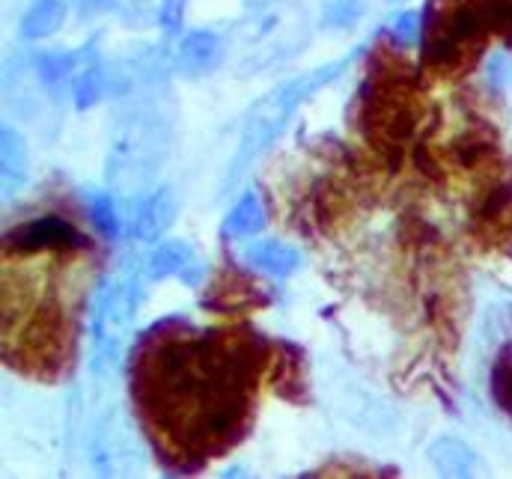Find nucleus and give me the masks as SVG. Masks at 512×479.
<instances>
[{
    "label": "nucleus",
    "instance_id": "obj_1",
    "mask_svg": "<svg viewBox=\"0 0 512 479\" xmlns=\"http://www.w3.org/2000/svg\"><path fill=\"white\" fill-rule=\"evenodd\" d=\"M268 349L251 328L155 325L131 360V396L167 465L197 471L236 447L254 420Z\"/></svg>",
    "mask_w": 512,
    "mask_h": 479
},
{
    "label": "nucleus",
    "instance_id": "obj_2",
    "mask_svg": "<svg viewBox=\"0 0 512 479\" xmlns=\"http://www.w3.org/2000/svg\"><path fill=\"white\" fill-rule=\"evenodd\" d=\"M423 114L426 108H423L420 87L402 60L387 66L384 63L370 66V75L358 96L355 117L367 146L390 167L402 161V152L417 134Z\"/></svg>",
    "mask_w": 512,
    "mask_h": 479
},
{
    "label": "nucleus",
    "instance_id": "obj_3",
    "mask_svg": "<svg viewBox=\"0 0 512 479\" xmlns=\"http://www.w3.org/2000/svg\"><path fill=\"white\" fill-rule=\"evenodd\" d=\"M423 69L438 81L471 75L495 39L483 0H429L423 12Z\"/></svg>",
    "mask_w": 512,
    "mask_h": 479
},
{
    "label": "nucleus",
    "instance_id": "obj_4",
    "mask_svg": "<svg viewBox=\"0 0 512 479\" xmlns=\"http://www.w3.org/2000/svg\"><path fill=\"white\" fill-rule=\"evenodd\" d=\"M346 63H349V60H337V63H331V66H319V69H313V72H307V75H301V78H292V81L280 84L277 90H271V93L256 105L254 111H251L248 122H245L242 143H239L236 164H233V176H236L239 170H245L256 155H259V152L286 128V122H289V117L298 111V105H301L310 93H316L319 87L331 84V81L343 72Z\"/></svg>",
    "mask_w": 512,
    "mask_h": 479
},
{
    "label": "nucleus",
    "instance_id": "obj_5",
    "mask_svg": "<svg viewBox=\"0 0 512 479\" xmlns=\"http://www.w3.org/2000/svg\"><path fill=\"white\" fill-rule=\"evenodd\" d=\"M471 236L486 250L512 259V161L468 200Z\"/></svg>",
    "mask_w": 512,
    "mask_h": 479
},
{
    "label": "nucleus",
    "instance_id": "obj_6",
    "mask_svg": "<svg viewBox=\"0 0 512 479\" xmlns=\"http://www.w3.org/2000/svg\"><path fill=\"white\" fill-rule=\"evenodd\" d=\"M134 310H137V286L131 280H120L102 298V304L96 310V328H93V343H96V352H99V366L114 360L117 349H120V340H123L126 328L134 319Z\"/></svg>",
    "mask_w": 512,
    "mask_h": 479
},
{
    "label": "nucleus",
    "instance_id": "obj_7",
    "mask_svg": "<svg viewBox=\"0 0 512 479\" xmlns=\"http://www.w3.org/2000/svg\"><path fill=\"white\" fill-rule=\"evenodd\" d=\"M84 247H93L90 239L75 224L57 215L18 224L3 239V250H84Z\"/></svg>",
    "mask_w": 512,
    "mask_h": 479
},
{
    "label": "nucleus",
    "instance_id": "obj_8",
    "mask_svg": "<svg viewBox=\"0 0 512 479\" xmlns=\"http://www.w3.org/2000/svg\"><path fill=\"white\" fill-rule=\"evenodd\" d=\"M146 274L152 280H167V277H179L191 286L203 283V274H206V265L203 259L194 253L191 244L185 241H164L158 244L149 259H146Z\"/></svg>",
    "mask_w": 512,
    "mask_h": 479
},
{
    "label": "nucleus",
    "instance_id": "obj_9",
    "mask_svg": "<svg viewBox=\"0 0 512 479\" xmlns=\"http://www.w3.org/2000/svg\"><path fill=\"white\" fill-rule=\"evenodd\" d=\"M224 39L212 30H191L182 36L176 51V66L188 78H203L215 72L224 60Z\"/></svg>",
    "mask_w": 512,
    "mask_h": 479
},
{
    "label": "nucleus",
    "instance_id": "obj_10",
    "mask_svg": "<svg viewBox=\"0 0 512 479\" xmlns=\"http://www.w3.org/2000/svg\"><path fill=\"white\" fill-rule=\"evenodd\" d=\"M268 301V295L259 292L251 277L239 274V271H221L212 295H206V310H218V313H233V310H259Z\"/></svg>",
    "mask_w": 512,
    "mask_h": 479
},
{
    "label": "nucleus",
    "instance_id": "obj_11",
    "mask_svg": "<svg viewBox=\"0 0 512 479\" xmlns=\"http://www.w3.org/2000/svg\"><path fill=\"white\" fill-rule=\"evenodd\" d=\"M173 221H176V197L170 188H161L140 206L134 218V236L143 241L158 239L161 233L170 230Z\"/></svg>",
    "mask_w": 512,
    "mask_h": 479
},
{
    "label": "nucleus",
    "instance_id": "obj_12",
    "mask_svg": "<svg viewBox=\"0 0 512 479\" xmlns=\"http://www.w3.org/2000/svg\"><path fill=\"white\" fill-rule=\"evenodd\" d=\"M248 262L268 277H289L301 265V253L280 239L254 241L248 247Z\"/></svg>",
    "mask_w": 512,
    "mask_h": 479
},
{
    "label": "nucleus",
    "instance_id": "obj_13",
    "mask_svg": "<svg viewBox=\"0 0 512 479\" xmlns=\"http://www.w3.org/2000/svg\"><path fill=\"white\" fill-rule=\"evenodd\" d=\"M66 21V0H33L24 12L21 33L24 39H48Z\"/></svg>",
    "mask_w": 512,
    "mask_h": 479
},
{
    "label": "nucleus",
    "instance_id": "obj_14",
    "mask_svg": "<svg viewBox=\"0 0 512 479\" xmlns=\"http://www.w3.org/2000/svg\"><path fill=\"white\" fill-rule=\"evenodd\" d=\"M429 459L441 474L450 477H471L477 471V456L471 453V447H465L456 438H438L429 447Z\"/></svg>",
    "mask_w": 512,
    "mask_h": 479
},
{
    "label": "nucleus",
    "instance_id": "obj_15",
    "mask_svg": "<svg viewBox=\"0 0 512 479\" xmlns=\"http://www.w3.org/2000/svg\"><path fill=\"white\" fill-rule=\"evenodd\" d=\"M265 209H262V200L256 197V194H245L236 206H233V212L227 215V221H224V233L230 236V239H245V236H256V233H262L265 230Z\"/></svg>",
    "mask_w": 512,
    "mask_h": 479
},
{
    "label": "nucleus",
    "instance_id": "obj_16",
    "mask_svg": "<svg viewBox=\"0 0 512 479\" xmlns=\"http://www.w3.org/2000/svg\"><path fill=\"white\" fill-rule=\"evenodd\" d=\"M24 179H27V146L21 134L3 128V185L6 191H15Z\"/></svg>",
    "mask_w": 512,
    "mask_h": 479
},
{
    "label": "nucleus",
    "instance_id": "obj_17",
    "mask_svg": "<svg viewBox=\"0 0 512 479\" xmlns=\"http://www.w3.org/2000/svg\"><path fill=\"white\" fill-rule=\"evenodd\" d=\"M489 390H492L495 405L512 420V346H504V349L498 352L495 363H492Z\"/></svg>",
    "mask_w": 512,
    "mask_h": 479
},
{
    "label": "nucleus",
    "instance_id": "obj_18",
    "mask_svg": "<svg viewBox=\"0 0 512 479\" xmlns=\"http://www.w3.org/2000/svg\"><path fill=\"white\" fill-rule=\"evenodd\" d=\"M72 96H75V105H78L81 111L93 108V105L105 96V72H102L99 66H93V69L87 66V69L75 78Z\"/></svg>",
    "mask_w": 512,
    "mask_h": 479
},
{
    "label": "nucleus",
    "instance_id": "obj_19",
    "mask_svg": "<svg viewBox=\"0 0 512 479\" xmlns=\"http://www.w3.org/2000/svg\"><path fill=\"white\" fill-rule=\"evenodd\" d=\"M483 9L489 15L495 39L512 48V0H483Z\"/></svg>",
    "mask_w": 512,
    "mask_h": 479
},
{
    "label": "nucleus",
    "instance_id": "obj_20",
    "mask_svg": "<svg viewBox=\"0 0 512 479\" xmlns=\"http://www.w3.org/2000/svg\"><path fill=\"white\" fill-rule=\"evenodd\" d=\"M390 33H393V39H396L402 48L417 45V42H420V36H423V15H420V12H414V9L399 12V15L393 18V24H390Z\"/></svg>",
    "mask_w": 512,
    "mask_h": 479
},
{
    "label": "nucleus",
    "instance_id": "obj_21",
    "mask_svg": "<svg viewBox=\"0 0 512 479\" xmlns=\"http://www.w3.org/2000/svg\"><path fill=\"white\" fill-rule=\"evenodd\" d=\"M72 63H75L72 54H48V57H42L39 72H42V78H45L48 84H60V81H66Z\"/></svg>",
    "mask_w": 512,
    "mask_h": 479
},
{
    "label": "nucleus",
    "instance_id": "obj_22",
    "mask_svg": "<svg viewBox=\"0 0 512 479\" xmlns=\"http://www.w3.org/2000/svg\"><path fill=\"white\" fill-rule=\"evenodd\" d=\"M90 215H93L96 227H99L105 236H117L120 224H117V215H114V203H111L108 197H96V200H93Z\"/></svg>",
    "mask_w": 512,
    "mask_h": 479
},
{
    "label": "nucleus",
    "instance_id": "obj_23",
    "mask_svg": "<svg viewBox=\"0 0 512 479\" xmlns=\"http://www.w3.org/2000/svg\"><path fill=\"white\" fill-rule=\"evenodd\" d=\"M358 15H361V0H334L331 3L334 24H352Z\"/></svg>",
    "mask_w": 512,
    "mask_h": 479
},
{
    "label": "nucleus",
    "instance_id": "obj_24",
    "mask_svg": "<svg viewBox=\"0 0 512 479\" xmlns=\"http://www.w3.org/2000/svg\"><path fill=\"white\" fill-rule=\"evenodd\" d=\"M75 3L84 15H99V12H108L117 0H75Z\"/></svg>",
    "mask_w": 512,
    "mask_h": 479
}]
</instances>
